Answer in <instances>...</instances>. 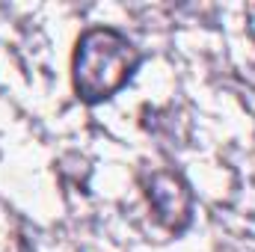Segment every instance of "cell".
<instances>
[{
	"label": "cell",
	"mask_w": 255,
	"mask_h": 252,
	"mask_svg": "<svg viewBox=\"0 0 255 252\" xmlns=\"http://www.w3.org/2000/svg\"><path fill=\"white\" fill-rule=\"evenodd\" d=\"M139 60L142 54L136 42L128 39V33L107 24L86 27L71 57V80L77 98L83 104H101L113 98L133 77Z\"/></svg>",
	"instance_id": "6da1fadb"
},
{
	"label": "cell",
	"mask_w": 255,
	"mask_h": 252,
	"mask_svg": "<svg viewBox=\"0 0 255 252\" xmlns=\"http://www.w3.org/2000/svg\"><path fill=\"white\" fill-rule=\"evenodd\" d=\"M142 187H145V199H148L151 211L157 214V220L169 232L187 229L193 193L178 172H172V169H151V172L142 175Z\"/></svg>",
	"instance_id": "7a4b0ae2"
}]
</instances>
